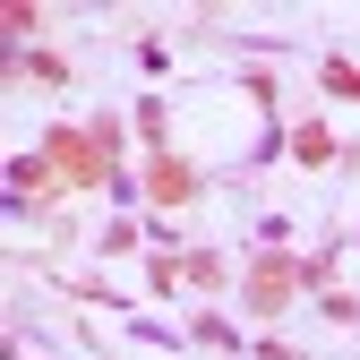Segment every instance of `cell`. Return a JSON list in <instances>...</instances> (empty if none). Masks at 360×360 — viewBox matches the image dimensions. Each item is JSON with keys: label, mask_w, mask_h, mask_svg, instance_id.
<instances>
[{"label": "cell", "mask_w": 360, "mask_h": 360, "mask_svg": "<svg viewBox=\"0 0 360 360\" xmlns=\"http://www.w3.org/2000/svg\"><path fill=\"white\" fill-rule=\"evenodd\" d=\"M318 77H326V95H343V103H360V69H352V60H326Z\"/></svg>", "instance_id": "7"}, {"label": "cell", "mask_w": 360, "mask_h": 360, "mask_svg": "<svg viewBox=\"0 0 360 360\" xmlns=\"http://www.w3.org/2000/svg\"><path fill=\"white\" fill-rule=\"evenodd\" d=\"M257 360H300V352H283V343H257Z\"/></svg>", "instance_id": "10"}, {"label": "cell", "mask_w": 360, "mask_h": 360, "mask_svg": "<svg viewBox=\"0 0 360 360\" xmlns=\"http://www.w3.org/2000/svg\"><path fill=\"white\" fill-rule=\"evenodd\" d=\"M146 198H155V206H189V198H198V172L155 146V155H146Z\"/></svg>", "instance_id": "3"}, {"label": "cell", "mask_w": 360, "mask_h": 360, "mask_svg": "<svg viewBox=\"0 0 360 360\" xmlns=\"http://www.w3.org/2000/svg\"><path fill=\"white\" fill-rule=\"evenodd\" d=\"M189 283H198V292H223V257H214V249L189 257Z\"/></svg>", "instance_id": "8"}, {"label": "cell", "mask_w": 360, "mask_h": 360, "mask_svg": "<svg viewBox=\"0 0 360 360\" xmlns=\"http://www.w3.org/2000/svg\"><path fill=\"white\" fill-rule=\"evenodd\" d=\"M18 69H34V77H43V86H69V69H60V60H52V52H26V60H18Z\"/></svg>", "instance_id": "9"}, {"label": "cell", "mask_w": 360, "mask_h": 360, "mask_svg": "<svg viewBox=\"0 0 360 360\" xmlns=\"http://www.w3.org/2000/svg\"><path fill=\"white\" fill-rule=\"evenodd\" d=\"M43 155H52V172L69 180V189H95V180H112V155L95 146V129H52V138H43Z\"/></svg>", "instance_id": "2"}, {"label": "cell", "mask_w": 360, "mask_h": 360, "mask_svg": "<svg viewBox=\"0 0 360 360\" xmlns=\"http://www.w3.org/2000/svg\"><path fill=\"white\" fill-rule=\"evenodd\" d=\"M180 283H189V266H180L172 249H155V257H146V292H155V300H172Z\"/></svg>", "instance_id": "5"}, {"label": "cell", "mask_w": 360, "mask_h": 360, "mask_svg": "<svg viewBox=\"0 0 360 360\" xmlns=\"http://www.w3.org/2000/svg\"><path fill=\"white\" fill-rule=\"evenodd\" d=\"M43 180H52V155H9V189L18 198H34Z\"/></svg>", "instance_id": "6"}, {"label": "cell", "mask_w": 360, "mask_h": 360, "mask_svg": "<svg viewBox=\"0 0 360 360\" xmlns=\"http://www.w3.org/2000/svg\"><path fill=\"white\" fill-rule=\"evenodd\" d=\"M318 275H326V257H292L283 240H266V249L249 257V275H240V300L257 309V318H275V309H292L300 283H318Z\"/></svg>", "instance_id": "1"}, {"label": "cell", "mask_w": 360, "mask_h": 360, "mask_svg": "<svg viewBox=\"0 0 360 360\" xmlns=\"http://www.w3.org/2000/svg\"><path fill=\"white\" fill-rule=\"evenodd\" d=\"M326 155H335V138H326V120H300V129H292V163H309V172H318Z\"/></svg>", "instance_id": "4"}]
</instances>
